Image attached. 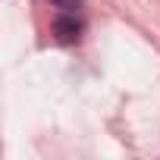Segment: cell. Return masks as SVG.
<instances>
[{
    "mask_svg": "<svg viewBox=\"0 0 160 160\" xmlns=\"http://www.w3.org/2000/svg\"><path fill=\"white\" fill-rule=\"evenodd\" d=\"M50 3L57 10H63V13H78L82 10V0H50Z\"/></svg>",
    "mask_w": 160,
    "mask_h": 160,
    "instance_id": "7a4b0ae2",
    "label": "cell"
},
{
    "mask_svg": "<svg viewBox=\"0 0 160 160\" xmlns=\"http://www.w3.org/2000/svg\"><path fill=\"white\" fill-rule=\"evenodd\" d=\"M53 38L60 41V44H75L78 38H82V22L75 19V13H60L57 19H53Z\"/></svg>",
    "mask_w": 160,
    "mask_h": 160,
    "instance_id": "6da1fadb",
    "label": "cell"
}]
</instances>
